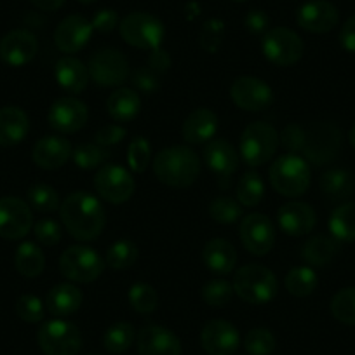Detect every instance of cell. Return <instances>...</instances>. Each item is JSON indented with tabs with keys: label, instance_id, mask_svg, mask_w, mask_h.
I'll use <instances>...</instances> for the list:
<instances>
[{
	"label": "cell",
	"instance_id": "8992f818",
	"mask_svg": "<svg viewBox=\"0 0 355 355\" xmlns=\"http://www.w3.org/2000/svg\"><path fill=\"white\" fill-rule=\"evenodd\" d=\"M105 266V259L89 245H71L60 256L61 275L77 284H89L100 279Z\"/></svg>",
	"mask_w": 355,
	"mask_h": 355
},
{
	"label": "cell",
	"instance_id": "7a4b0ae2",
	"mask_svg": "<svg viewBox=\"0 0 355 355\" xmlns=\"http://www.w3.org/2000/svg\"><path fill=\"white\" fill-rule=\"evenodd\" d=\"M153 174L160 183L173 189H187L197 182L202 171L199 155L189 146H167L152 160Z\"/></svg>",
	"mask_w": 355,
	"mask_h": 355
},
{
	"label": "cell",
	"instance_id": "52a82bcc",
	"mask_svg": "<svg viewBox=\"0 0 355 355\" xmlns=\"http://www.w3.org/2000/svg\"><path fill=\"white\" fill-rule=\"evenodd\" d=\"M37 343L44 355H77L82 348V334L73 322L53 319L40 326Z\"/></svg>",
	"mask_w": 355,
	"mask_h": 355
},
{
	"label": "cell",
	"instance_id": "ffe728a7",
	"mask_svg": "<svg viewBox=\"0 0 355 355\" xmlns=\"http://www.w3.org/2000/svg\"><path fill=\"white\" fill-rule=\"evenodd\" d=\"M39 51L35 35L28 30H12L0 40V60L9 67H25Z\"/></svg>",
	"mask_w": 355,
	"mask_h": 355
},
{
	"label": "cell",
	"instance_id": "680465c9",
	"mask_svg": "<svg viewBox=\"0 0 355 355\" xmlns=\"http://www.w3.org/2000/svg\"><path fill=\"white\" fill-rule=\"evenodd\" d=\"M32 4L35 6L37 9L46 12H53L58 11L60 8H63L64 0H32Z\"/></svg>",
	"mask_w": 355,
	"mask_h": 355
},
{
	"label": "cell",
	"instance_id": "91938a15",
	"mask_svg": "<svg viewBox=\"0 0 355 355\" xmlns=\"http://www.w3.org/2000/svg\"><path fill=\"white\" fill-rule=\"evenodd\" d=\"M348 141H350V145L355 148V124L352 125L350 132H348Z\"/></svg>",
	"mask_w": 355,
	"mask_h": 355
},
{
	"label": "cell",
	"instance_id": "3957f363",
	"mask_svg": "<svg viewBox=\"0 0 355 355\" xmlns=\"http://www.w3.org/2000/svg\"><path fill=\"white\" fill-rule=\"evenodd\" d=\"M234 293L249 305H266L277 296L279 282L274 272L263 265L249 263L234 275Z\"/></svg>",
	"mask_w": 355,
	"mask_h": 355
},
{
	"label": "cell",
	"instance_id": "681fc988",
	"mask_svg": "<svg viewBox=\"0 0 355 355\" xmlns=\"http://www.w3.org/2000/svg\"><path fill=\"white\" fill-rule=\"evenodd\" d=\"M279 141H281L282 148L286 152L298 155L300 152H303V146H305L306 131L303 128H300L298 124H289L279 135Z\"/></svg>",
	"mask_w": 355,
	"mask_h": 355
},
{
	"label": "cell",
	"instance_id": "d590c367",
	"mask_svg": "<svg viewBox=\"0 0 355 355\" xmlns=\"http://www.w3.org/2000/svg\"><path fill=\"white\" fill-rule=\"evenodd\" d=\"M265 197V183L256 171H248L237 183V200L242 207H256Z\"/></svg>",
	"mask_w": 355,
	"mask_h": 355
},
{
	"label": "cell",
	"instance_id": "f5cc1de1",
	"mask_svg": "<svg viewBox=\"0 0 355 355\" xmlns=\"http://www.w3.org/2000/svg\"><path fill=\"white\" fill-rule=\"evenodd\" d=\"M125 138V129L119 124H108L103 125L101 129H98L96 136H94V143L100 146H114L117 143H121Z\"/></svg>",
	"mask_w": 355,
	"mask_h": 355
},
{
	"label": "cell",
	"instance_id": "94428289",
	"mask_svg": "<svg viewBox=\"0 0 355 355\" xmlns=\"http://www.w3.org/2000/svg\"><path fill=\"white\" fill-rule=\"evenodd\" d=\"M80 2H84V4H93V2H96V0H80Z\"/></svg>",
	"mask_w": 355,
	"mask_h": 355
},
{
	"label": "cell",
	"instance_id": "30bf717a",
	"mask_svg": "<svg viewBox=\"0 0 355 355\" xmlns=\"http://www.w3.org/2000/svg\"><path fill=\"white\" fill-rule=\"evenodd\" d=\"M89 77L101 87H119L129 77V61L119 49L107 47L94 53L87 64Z\"/></svg>",
	"mask_w": 355,
	"mask_h": 355
},
{
	"label": "cell",
	"instance_id": "816d5d0a",
	"mask_svg": "<svg viewBox=\"0 0 355 355\" xmlns=\"http://www.w3.org/2000/svg\"><path fill=\"white\" fill-rule=\"evenodd\" d=\"M132 84H135V87L138 89L139 93L152 94L159 87V77H157V73L152 68L143 67L132 73Z\"/></svg>",
	"mask_w": 355,
	"mask_h": 355
},
{
	"label": "cell",
	"instance_id": "d4e9b609",
	"mask_svg": "<svg viewBox=\"0 0 355 355\" xmlns=\"http://www.w3.org/2000/svg\"><path fill=\"white\" fill-rule=\"evenodd\" d=\"M220 121L218 115L209 108H197L183 122V139L190 145L209 143L216 136Z\"/></svg>",
	"mask_w": 355,
	"mask_h": 355
},
{
	"label": "cell",
	"instance_id": "60d3db41",
	"mask_svg": "<svg viewBox=\"0 0 355 355\" xmlns=\"http://www.w3.org/2000/svg\"><path fill=\"white\" fill-rule=\"evenodd\" d=\"M331 313L347 326H355V288H345L331 300Z\"/></svg>",
	"mask_w": 355,
	"mask_h": 355
},
{
	"label": "cell",
	"instance_id": "2e32d148",
	"mask_svg": "<svg viewBox=\"0 0 355 355\" xmlns=\"http://www.w3.org/2000/svg\"><path fill=\"white\" fill-rule=\"evenodd\" d=\"M89 119L87 105L77 98H60L54 101L47 114V121L53 129L63 135H73L80 131Z\"/></svg>",
	"mask_w": 355,
	"mask_h": 355
},
{
	"label": "cell",
	"instance_id": "ba28073f",
	"mask_svg": "<svg viewBox=\"0 0 355 355\" xmlns=\"http://www.w3.org/2000/svg\"><path fill=\"white\" fill-rule=\"evenodd\" d=\"M121 35L129 46L143 51H153L160 47L166 28L157 16L148 12H131L122 19Z\"/></svg>",
	"mask_w": 355,
	"mask_h": 355
},
{
	"label": "cell",
	"instance_id": "74e56055",
	"mask_svg": "<svg viewBox=\"0 0 355 355\" xmlns=\"http://www.w3.org/2000/svg\"><path fill=\"white\" fill-rule=\"evenodd\" d=\"M136 259H138V245L128 239L114 242L105 256V263L114 270H125L135 265Z\"/></svg>",
	"mask_w": 355,
	"mask_h": 355
},
{
	"label": "cell",
	"instance_id": "7402d4cb",
	"mask_svg": "<svg viewBox=\"0 0 355 355\" xmlns=\"http://www.w3.org/2000/svg\"><path fill=\"white\" fill-rule=\"evenodd\" d=\"M277 223L284 234L291 237H303L313 230L317 223V214L310 204L289 202L277 211Z\"/></svg>",
	"mask_w": 355,
	"mask_h": 355
},
{
	"label": "cell",
	"instance_id": "c3c4849f",
	"mask_svg": "<svg viewBox=\"0 0 355 355\" xmlns=\"http://www.w3.org/2000/svg\"><path fill=\"white\" fill-rule=\"evenodd\" d=\"M33 234H35L37 241L42 245L53 248V245L60 244L61 237H63V230H61L60 223L51 218H44L33 225Z\"/></svg>",
	"mask_w": 355,
	"mask_h": 355
},
{
	"label": "cell",
	"instance_id": "db71d44e",
	"mask_svg": "<svg viewBox=\"0 0 355 355\" xmlns=\"http://www.w3.org/2000/svg\"><path fill=\"white\" fill-rule=\"evenodd\" d=\"M91 25H93V30H96V32L110 33L117 28L119 15L114 9H101V11H98L96 15H94Z\"/></svg>",
	"mask_w": 355,
	"mask_h": 355
},
{
	"label": "cell",
	"instance_id": "1f68e13d",
	"mask_svg": "<svg viewBox=\"0 0 355 355\" xmlns=\"http://www.w3.org/2000/svg\"><path fill=\"white\" fill-rule=\"evenodd\" d=\"M320 190L331 200H347L355 192L352 174L345 169H329L320 176Z\"/></svg>",
	"mask_w": 355,
	"mask_h": 355
},
{
	"label": "cell",
	"instance_id": "5bb4252c",
	"mask_svg": "<svg viewBox=\"0 0 355 355\" xmlns=\"http://www.w3.org/2000/svg\"><path fill=\"white\" fill-rule=\"evenodd\" d=\"M33 227L32 209L18 197L0 199V237L8 241H19Z\"/></svg>",
	"mask_w": 355,
	"mask_h": 355
},
{
	"label": "cell",
	"instance_id": "4dcf8cb0",
	"mask_svg": "<svg viewBox=\"0 0 355 355\" xmlns=\"http://www.w3.org/2000/svg\"><path fill=\"white\" fill-rule=\"evenodd\" d=\"M338 251H340V241L326 235H315L305 242L302 256L310 266H324L333 261Z\"/></svg>",
	"mask_w": 355,
	"mask_h": 355
},
{
	"label": "cell",
	"instance_id": "9c48e42d",
	"mask_svg": "<svg viewBox=\"0 0 355 355\" xmlns=\"http://www.w3.org/2000/svg\"><path fill=\"white\" fill-rule=\"evenodd\" d=\"M261 51L266 60L277 67H291L302 60L305 44L291 28L275 26L263 35Z\"/></svg>",
	"mask_w": 355,
	"mask_h": 355
},
{
	"label": "cell",
	"instance_id": "7bdbcfd3",
	"mask_svg": "<svg viewBox=\"0 0 355 355\" xmlns=\"http://www.w3.org/2000/svg\"><path fill=\"white\" fill-rule=\"evenodd\" d=\"M129 303L138 313H152L159 305V296L150 284L136 282L129 289Z\"/></svg>",
	"mask_w": 355,
	"mask_h": 355
},
{
	"label": "cell",
	"instance_id": "8d00e7d4",
	"mask_svg": "<svg viewBox=\"0 0 355 355\" xmlns=\"http://www.w3.org/2000/svg\"><path fill=\"white\" fill-rule=\"evenodd\" d=\"M136 331L129 322H115L107 329L103 336L105 350L110 354H124L135 343Z\"/></svg>",
	"mask_w": 355,
	"mask_h": 355
},
{
	"label": "cell",
	"instance_id": "cb8c5ba5",
	"mask_svg": "<svg viewBox=\"0 0 355 355\" xmlns=\"http://www.w3.org/2000/svg\"><path fill=\"white\" fill-rule=\"evenodd\" d=\"M204 160L207 167L220 178V182H227L228 178L239 169L241 155L227 139H211L204 148Z\"/></svg>",
	"mask_w": 355,
	"mask_h": 355
},
{
	"label": "cell",
	"instance_id": "d6986e66",
	"mask_svg": "<svg viewBox=\"0 0 355 355\" xmlns=\"http://www.w3.org/2000/svg\"><path fill=\"white\" fill-rule=\"evenodd\" d=\"M296 21L310 33H327L340 21V12L329 0H309L298 9Z\"/></svg>",
	"mask_w": 355,
	"mask_h": 355
},
{
	"label": "cell",
	"instance_id": "5b68a950",
	"mask_svg": "<svg viewBox=\"0 0 355 355\" xmlns=\"http://www.w3.org/2000/svg\"><path fill=\"white\" fill-rule=\"evenodd\" d=\"M277 146L279 132L268 122H251L241 135V157L251 167L270 162L277 152Z\"/></svg>",
	"mask_w": 355,
	"mask_h": 355
},
{
	"label": "cell",
	"instance_id": "ab89813d",
	"mask_svg": "<svg viewBox=\"0 0 355 355\" xmlns=\"http://www.w3.org/2000/svg\"><path fill=\"white\" fill-rule=\"evenodd\" d=\"M26 199H28V206H32L39 213H53V211L60 209L58 192L53 187L44 185V183L30 187L26 192Z\"/></svg>",
	"mask_w": 355,
	"mask_h": 355
},
{
	"label": "cell",
	"instance_id": "11a10c76",
	"mask_svg": "<svg viewBox=\"0 0 355 355\" xmlns=\"http://www.w3.org/2000/svg\"><path fill=\"white\" fill-rule=\"evenodd\" d=\"M268 23H270V19H268L266 12L259 11V9H252V11H249L244 19L245 28H248L252 35H259V33L265 35V33L268 32Z\"/></svg>",
	"mask_w": 355,
	"mask_h": 355
},
{
	"label": "cell",
	"instance_id": "4316f807",
	"mask_svg": "<svg viewBox=\"0 0 355 355\" xmlns=\"http://www.w3.org/2000/svg\"><path fill=\"white\" fill-rule=\"evenodd\" d=\"M30 131L28 115L18 107L0 108V146H15Z\"/></svg>",
	"mask_w": 355,
	"mask_h": 355
},
{
	"label": "cell",
	"instance_id": "603a6c76",
	"mask_svg": "<svg viewBox=\"0 0 355 355\" xmlns=\"http://www.w3.org/2000/svg\"><path fill=\"white\" fill-rule=\"evenodd\" d=\"M71 143L61 136H44L35 143L32 159L40 169L56 171L63 167L71 157Z\"/></svg>",
	"mask_w": 355,
	"mask_h": 355
},
{
	"label": "cell",
	"instance_id": "836d02e7",
	"mask_svg": "<svg viewBox=\"0 0 355 355\" xmlns=\"http://www.w3.org/2000/svg\"><path fill=\"white\" fill-rule=\"evenodd\" d=\"M329 232L340 242L355 241V202H345L331 213Z\"/></svg>",
	"mask_w": 355,
	"mask_h": 355
},
{
	"label": "cell",
	"instance_id": "7c38bea8",
	"mask_svg": "<svg viewBox=\"0 0 355 355\" xmlns=\"http://www.w3.org/2000/svg\"><path fill=\"white\" fill-rule=\"evenodd\" d=\"M230 98L241 110L261 112L274 103V91L261 78L244 75L234 80Z\"/></svg>",
	"mask_w": 355,
	"mask_h": 355
},
{
	"label": "cell",
	"instance_id": "8fae6325",
	"mask_svg": "<svg viewBox=\"0 0 355 355\" xmlns=\"http://www.w3.org/2000/svg\"><path fill=\"white\" fill-rule=\"evenodd\" d=\"M94 190L108 204H124L132 197L136 183L132 174L117 164H105L94 176Z\"/></svg>",
	"mask_w": 355,
	"mask_h": 355
},
{
	"label": "cell",
	"instance_id": "b9f144b4",
	"mask_svg": "<svg viewBox=\"0 0 355 355\" xmlns=\"http://www.w3.org/2000/svg\"><path fill=\"white\" fill-rule=\"evenodd\" d=\"M209 216L220 225H232L242 218V206L232 197H218L209 204Z\"/></svg>",
	"mask_w": 355,
	"mask_h": 355
},
{
	"label": "cell",
	"instance_id": "bcb514c9",
	"mask_svg": "<svg viewBox=\"0 0 355 355\" xmlns=\"http://www.w3.org/2000/svg\"><path fill=\"white\" fill-rule=\"evenodd\" d=\"M234 296V286L225 279H213L202 288V300L209 306H225Z\"/></svg>",
	"mask_w": 355,
	"mask_h": 355
},
{
	"label": "cell",
	"instance_id": "ee69618b",
	"mask_svg": "<svg viewBox=\"0 0 355 355\" xmlns=\"http://www.w3.org/2000/svg\"><path fill=\"white\" fill-rule=\"evenodd\" d=\"M275 345H277L275 336L265 327H254L249 331L244 340L245 352L249 355H270L275 350Z\"/></svg>",
	"mask_w": 355,
	"mask_h": 355
},
{
	"label": "cell",
	"instance_id": "6da1fadb",
	"mask_svg": "<svg viewBox=\"0 0 355 355\" xmlns=\"http://www.w3.org/2000/svg\"><path fill=\"white\" fill-rule=\"evenodd\" d=\"M60 218L68 234L77 241H94L107 225V213L100 199L87 192H73L60 204Z\"/></svg>",
	"mask_w": 355,
	"mask_h": 355
},
{
	"label": "cell",
	"instance_id": "ac0fdd59",
	"mask_svg": "<svg viewBox=\"0 0 355 355\" xmlns=\"http://www.w3.org/2000/svg\"><path fill=\"white\" fill-rule=\"evenodd\" d=\"M93 35V25L80 15L67 16L54 30V44L61 53L75 54L84 49Z\"/></svg>",
	"mask_w": 355,
	"mask_h": 355
},
{
	"label": "cell",
	"instance_id": "f6af8a7d",
	"mask_svg": "<svg viewBox=\"0 0 355 355\" xmlns=\"http://www.w3.org/2000/svg\"><path fill=\"white\" fill-rule=\"evenodd\" d=\"M152 159V146L143 136H136L129 143L128 148V164L132 173H145Z\"/></svg>",
	"mask_w": 355,
	"mask_h": 355
},
{
	"label": "cell",
	"instance_id": "9a60e30c",
	"mask_svg": "<svg viewBox=\"0 0 355 355\" xmlns=\"http://www.w3.org/2000/svg\"><path fill=\"white\" fill-rule=\"evenodd\" d=\"M341 146V132L333 124H319L306 132V141L303 146L306 162H312L315 166H324L331 162L340 152Z\"/></svg>",
	"mask_w": 355,
	"mask_h": 355
},
{
	"label": "cell",
	"instance_id": "9f6ffc18",
	"mask_svg": "<svg viewBox=\"0 0 355 355\" xmlns=\"http://www.w3.org/2000/svg\"><path fill=\"white\" fill-rule=\"evenodd\" d=\"M340 44L348 53H355V15L345 21L340 30Z\"/></svg>",
	"mask_w": 355,
	"mask_h": 355
},
{
	"label": "cell",
	"instance_id": "44dd1931",
	"mask_svg": "<svg viewBox=\"0 0 355 355\" xmlns=\"http://www.w3.org/2000/svg\"><path fill=\"white\" fill-rule=\"evenodd\" d=\"M139 355H182V341L171 329L146 326L138 333Z\"/></svg>",
	"mask_w": 355,
	"mask_h": 355
},
{
	"label": "cell",
	"instance_id": "83f0119b",
	"mask_svg": "<svg viewBox=\"0 0 355 355\" xmlns=\"http://www.w3.org/2000/svg\"><path fill=\"white\" fill-rule=\"evenodd\" d=\"M202 261L211 272L218 275H227L234 272L237 263L235 248L225 239H213L202 249Z\"/></svg>",
	"mask_w": 355,
	"mask_h": 355
},
{
	"label": "cell",
	"instance_id": "f1b7e54d",
	"mask_svg": "<svg viewBox=\"0 0 355 355\" xmlns=\"http://www.w3.org/2000/svg\"><path fill=\"white\" fill-rule=\"evenodd\" d=\"M82 291L73 284H56L51 288L46 298V309L54 317H68L82 305Z\"/></svg>",
	"mask_w": 355,
	"mask_h": 355
},
{
	"label": "cell",
	"instance_id": "277c9868",
	"mask_svg": "<svg viewBox=\"0 0 355 355\" xmlns=\"http://www.w3.org/2000/svg\"><path fill=\"white\" fill-rule=\"evenodd\" d=\"M268 176L275 192L289 199L303 196L312 182L309 162L296 153H286L279 157L270 166Z\"/></svg>",
	"mask_w": 355,
	"mask_h": 355
},
{
	"label": "cell",
	"instance_id": "f546056e",
	"mask_svg": "<svg viewBox=\"0 0 355 355\" xmlns=\"http://www.w3.org/2000/svg\"><path fill=\"white\" fill-rule=\"evenodd\" d=\"M107 110L115 122H131L141 110V98L132 89L119 87L108 98Z\"/></svg>",
	"mask_w": 355,
	"mask_h": 355
},
{
	"label": "cell",
	"instance_id": "4fadbf2b",
	"mask_svg": "<svg viewBox=\"0 0 355 355\" xmlns=\"http://www.w3.org/2000/svg\"><path fill=\"white\" fill-rule=\"evenodd\" d=\"M239 235L251 254L265 256L272 251L275 244V227L266 214L252 213L242 218Z\"/></svg>",
	"mask_w": 355,
	"mask_h": 355
},
{
	"label": "cell",
	"instance_id": "e0dca14e",
	"mask_svg": "<svg viewBox=\"0 0 355 355\" xmlns=\"http://www.w3.org/2000/svg\"><path fill=\"white\" fill-rule=\"evenodd\" d=\"M200 343L209 355H234L237 352L241 336L237 327L223 319L209 320L202 327Z\"/></svg>",
	"mask_w": 355,
	"mask_h": 355
},
{
	"label": "cell",
	"instance_id": "d6a6232c",
	"mask_svg": "<svg viewBox=\"0 0 355 355\" xmlns=\"http://www.w3.org/2000/svg\"><path fill=\"white\" fill-rule=\"evenodd\" d=\"M16 270L26 279L39 277L46 266V258H44L42 249L33 242H23L18 245L15 254Z\"/></svg>",
	"mask_w": 355,
	"mask_h": 355
},
{
	"label": "cell",
	"instance_id": "6f0895ef",
	"mask_svg": "<svg viewBox=\"0 0 355 355\" xmlns=\"http://www.w3.org/2000/svg\"><path fill=\"white\" fill-rule=\"evenodd\" d=\"M171 67V56L164 49L157 47L150 53L148 56V68H152L155 73H162V71H167Z\"/></svg>",
	"mask_w": 355,
	"mask_h": 355
},
{
	"label": "cell",
	"instance_id": "f907efd6",
	"mask_svg": "<svg viewBox=\"0 0 355 355\" xmlns=\"http://www.w3.org/2000/svg\"><path fill=\"white\" fill-rule=\"evenodd\" d=\"M221 39H223V23L218 19H209L202 28V37H200L202 47L209 53H216L218 47L221 46Z\"/></svg>",
	"mask_w": 355,
	"mask_h": 355
},
{
	"label": "cell",
	"instance_id": "f35d334b",
	"mask_svg": "<svg viewBox=\"0 0 355 355\" xmlns=\"http://www.w3.org/2000/svg\"><path fill=\"white\" fill-rule=\"evenodd\" d=\"M71 157H73L75 166L89 171L103 166L110 157V152L105 146L96 145V143H84L71 152Z\"/></svg>",
	"mask_w": 355,
	"mask_h": 355
},
{
	"label": "cell",
	"instance_id": "6125c7cd",
	"mask_svg": "<svg viewBox=\"0 0 355 355\" xmlns=\"http://www.w3.org/2000/svg\"><path fill=\"white\" fill-rule=\"evenodd\" d=\"M237 2H244V0H237Z\"/></svg>",
	"mask_w": 355,
	"mask_h": 355
},
{
	"label": "cell",
	"instance_id": "7dc6e473",
	"mask_svg": "<svg viewBox=\"0 0 355 355\" xmlns=\"http://www.w3.org/2000/svg\"><path fill=\"white\" fill-rule=\"evenodd\" d=\"M16 313H18L19 319L25 320V322L35 324L44 319L46 309H44V303L39 296L23 295L19 296L18 302H16Z\"/></svg>",
	"mask_w": 355,
	"mask_h": 355
},
{
	"label": "cell",
	"instance_id": "484cf974",
	"mask_svg": "<svg viewBox=\"0 0 355 355\" xmlns=\"http://www.w3.org/2000/svg\"><path fill=\"white\" fill-rule=\"evenodd\" d=\"M54 77H56L60 87L70 94L82 93L91 78L87 67L73 56H63L56 61Z\"/></svg>",
	"mask_w": 355,
	"mask_h": 355
},
{
	"label": "cell",
	"instance_id": "e575fe53",
	"mask_svg": "<svg viewBox=\"0 0 355 355\" xmlns=\"http://www.w3.org/2000/svg\"><path fill=\"white\" fill-rule=\"evenodd\" d=\"M317 284H319V279H317L315 272L310 266H295L288 272L284 279V286L288 293L296 296V298L310 296L317 289Z\"/></svg>",
	"mask_w": 355,
	"mask_h": 355
}]
</instances>
